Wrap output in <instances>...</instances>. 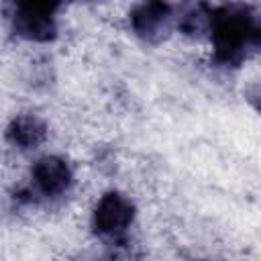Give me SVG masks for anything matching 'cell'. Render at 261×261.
<instances>
[{
    "label": "cell",
    "mask_w": 261,
    "mask_h": 261,
    "mask_svg": "<svg viewBox=\"0 0 261 261\" xmlns=\"http://www.w3.org/2000/svg\"><path fill=\"white\" fill-rule=\"evenodd\" d=\"M253 22V12L243 4H224L212 10L208 39L212 57L218 65L234 67L245 59L247 49L251 47Z\"/></svg>",
    "instance_id": "6da1fadb"
},
{
    "label": "cell",
    "mask_w": 261,
    "mask_h": 261,
    "mask_svg": "<svg viewBox=\"0 0 261 261\" xmlns=\"http://www.w3.org/2000/svg\"><path fill=\"white\" fill-rule=\"evenodd\" d=\"M135 214L137 210L133 200L120 192L110 190L98 198L92 210V228L100 239L116 243L126 237L135 222Z\"/></svg>",
    "instance_id": "7a4b0ae2"
},
{
    "label": "cell",
    "mask_w": 261,
    "mask_h": 261,
    "mask_svg": "<svg viewBox=\"0 0 261 261\" xmlns=\"http://www.w3.org/2000/svg\"><path fill=\"white\" fill-rule=\"evenodd\" d=\"M128 24L139 39L159 43L175 29V10L167 0H141L130 8Z\"/></svg>",
    "instance_id": "3957f363"
},
{
    "label": "cell",
    "mask_w": 261,
    "mask_h": 261,
    "mask_svg": "<svg viewBox=\"0 0 261 261\" xmlns=\"http://www.w3.org/2000/svg\"><path fill=\"white\" fill-rule=\"evenodd\" d=\"M73 186V171L59 155H43L31 167V190L35 196L53 200L65 196Z\"/></svg>",
    "instance_id": "277c9868"
},
{
    "label": "cell",
    "mask_w": 261,
    "mask_h": 261,
    "mask_svg": "<svg viewBox=\"0 0 261 261\" xmlns=\"http://www.w3.org/2000/svg\"><path fill=\"white\" fill-rule=\"evenodd\" d=\"M49 128L37 114H16L6 128L8 143L18 151H35L47 141Z\"/></svg>",
    "instance_id": "5b68a950"
},
{
    "label": "cell",
    "mask_w": 261,
    "mask_h": 261,
    "mask_svg": "<svg viewBox=\"0 0 261 261\" xmlns=\"http://www.w3.org/2000/svg\"><path fill=\"white\" fill-rule=\"evenodd\" d=\"M12 27L20 39L31 43H47V41H53L57 35V22L53 14L14 10Z\"/></svg>",
    "instance_id": "8992f818"
},
{
    "label": "cell",
    "mask_w": 261,
    "mask_h": 261,
    "mask_svg": "<svg viewBox=\"0 0 261 261\" xmlns=\"http://www.w3.org/2000/svg\"><path fill=\"white\" fill-rule=\"evenodd\" d=\"M212 10L214 8H210L202 0L188 2L179 10H175V29L190 37H208Z\"/></svg>",
    "instance_id": "52a82bcc"
},
{
    "label": "cell",
    "mask_w": 261,
    "mask_h": 261,
    "mask_svg": "<svg viewBox=\"0 0 261 261\" xmlns=\"http://www.w3.org/2000/svg\"><path fill=\"white\" fill-rule=\"evenodd\" d=\"M14 10H24V12H41V14H55V10L65 2V0H10Z\"/></svg>",
    "instance_id": "ba28073f"
},
{
    "label": "cell",
    "mask_w": 261,
    "mask_h": 261,
    "mask_svg": "<svg viewBox=\"0 0 261 261\" xmlns=\"http://www.w3.org/2000/svg\"><path fill=\"white\" fill-rule=\"evenodd\" d=\"M245 98H247V102L261 114V82L251 84V86L247 88V92H245Z\"/></svg>",
    "instance_id": "9c48e42d"
},
{
    "label": "cell",
    "mask_w": 261,
    "mask_h": 261,
    "mask_svg": "<svg viewBox=\"0 0 261 261\" xmlns=\"http://www.w3.org/2000/svg\"><path fill=\"white\" fill-rule=\"evenodd\" d=\"M251 47L261 51V18H255L253 31H251Z\"/></svg>",
    "instance_id": "30bf717a"
}]
</instances>
